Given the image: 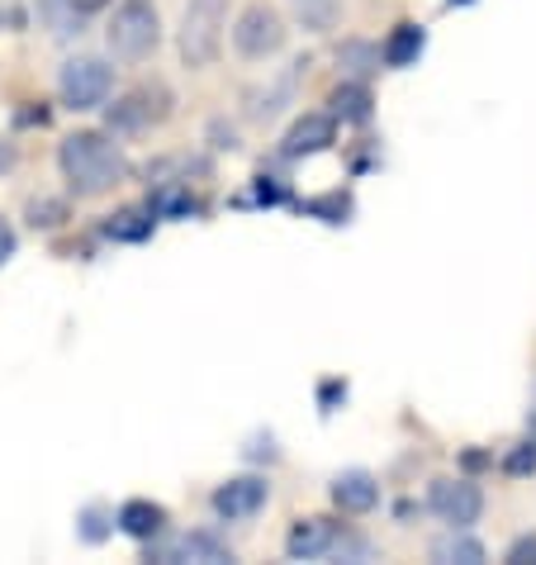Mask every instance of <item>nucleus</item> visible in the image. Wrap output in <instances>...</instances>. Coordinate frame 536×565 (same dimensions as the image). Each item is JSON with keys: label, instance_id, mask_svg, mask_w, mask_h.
I'll list each match as a JSON object with an SVG mask.
<instances>
[{"label": "nucleus", "instance_id": "7ed1b4c3", "mask_svg": "<svg viewBox=\"0 0 536 565\" xmlns=\"http://www.w3.org/2000/svg\"><path fill=\"white\" fill-rule=\"evenodd\" d=\"M109 39V53H115L119 62H143L157 39H162V24H157V10L148 6V0H129V6L115 10V20H109L105 29Z\"/></svg>", "mask_w": 536, "mask_h": 565}, {"label": "nucleus", "instance_id": "9b49d317", "mask_svg": "<svg viewBox=\"0 0 536 565\" xmlns=\"http://www.w3.org/2000/svg\"><path fill=\"white\" fill-rule=\"evenodd\" d=\"M333 504L342 513H371L380 504V484H375V476H366V470H342L333 480Z\"/></svg>", "mask_w": 536, "mask_h": 565}, {"label": "nucleus", "instance_id": "f03ea898", "mask_svg": "<svg viewBox=\"0 0 536 565\" xmlns=\"http://www.w3.org/2000/svg\"><path fill=\"white\" fill-rule=\"evenodd\" d=\"M228 0H191L181 14V57L185 67H210L224 49Z\"/></svg>", "mask_w": 536, "mask_h": 565}, {"label": "nucleus", "instance_id": "dca6fc26", "mask_svg": "<svg viewBox=\"0 0 536 565\" xmlns=\"http://www.w3.org/2000/svg\"><path fill=\"white\" fill-rule=\"evenodd\" d=\"M328 105H333V119H342V124H366L371 119V90L361 82H342Z\"/></svg>", "mask_w": 536, "mask_h": 565}, {"label": "nucleus", "instance_id": "39448f33", "mask_svg": "<svg viewBox=\"0 0 536 565\" xmlns=\"http://www.w3.org/2000/svg\"><path fill=\"white\" fill-rule=\"evenodd\" d=\"M167 115H171V90L167 86H138L109 105L105 124H109V134H143L152 124H162Z\"/></svg>", "mask_w": 536, "mask_h": 565}, {"label": "nucleus", "instance_id": "393cba45", "mask_svg": "<svg viewBox=\"0 0 536 565\" xmlns=\"http://www.w3.org/2000/svg\"><path fill=\"white\" fill-rule=\"evenodd\" d=\"M532 447H536V418H532Z\"/></svg>", "mask_w": 536, "mask_h": 565}, {"label": "nucleus", "instance_id": "6ab92c4d", "mask_svg": "<svg viewBox=\"0 0 536 565\" xmlns=\"http://www.w3.org/2000/svg\"><path fill=\"white\" fill-rule=\"evenodd\" d=\"M294 10H299V20L313 29H328L337 20V0H294Z\"/></svg>", "mask_w": 536, "mask_h": 565}, {"label": "nucleus", "instance_id": "b1692460", "mask_svg": "<svg viewBox=\"0 0 536 565\" xmlns=\"http://www.w3.org/2000/svg\"><path fill=\"white\" fill-rule=\"evenodd\" d=\"M67 6L76 10V14H96V10H105L109 0H67Z\"/></svg>", "mask_w": 536, "mask_h": 565}, {"label": "nucleus", "instance_id": "aec40b11", "mask_svg": "<svg viewBox=\"0 0 536 565\" xmlns=\"http://www.w3.org/2000/svg\"><path fill=\"white\" fill-rule=\"evenodd\" d=\"M62 214H67L62 200H34V205H29V224H34V228H57Z\"/></svg>", "mask_w": 536, "mask_h": 565}, {"label": "nucleus", "instance_id": "4468645a", "mask_svg": "<svg viewBox=\"0 0 536 565\" xmlns=\"http://www.w3.org/2000/svg\"><path fill=\"white\" fill-rule=\"evenodd\" d=\"M422 49H428V34H422L418 24H399L385 39V53L380 57L389 62V67H414V62L422 57Z\"/></svg>", "mask_w": 536, "mask_h": 565}, {"label": "nucleus", "instance_id": "ddd939ff", "mask_svg": "<svg viewBox=\"0 0 536 565\" xmlns=\"http://www.w3.org/2000/svg\"><path fill=\"white\" fill-rule=\"evenodd\" d=\"M119 532H129L138 542H152L167 532V509L152 504V499H129V504L119 509Z\"/></svg>", "mask_w": 536, "mask_h": 565}, {"label": "nucleus", "instance_id": "0eeeda50", "mask_svg": "<svg viewBox=\"0 0 536 565\" xmlns=\"http://www.w3.org/2000/svg\"><path fill=\"white\" fill-rule=\"evenodd\" d=\"M428 504L447 518L451 527H470V523H480V513H484V494H480V484H470V480H437Z\"/></svg>", "mask_w": 536, "mask_h": 565}, {"label": "nucleus", "instance_id": "f3484780", "mask_svg": "<svg viewBox=\"0 0 536 565\" xmlns=\"http://www.w3.org/2000/svg\"><path fill=\"white\" fill-rule=\"evenodd\" d=\"M432 561H447V565H480L484 561V546L475 537H465V527H455L451 537H441L432 546Z\"/></svg>", "mask_w": 536, "mask_h": 565}, {"label": "nucleus", "instance_id": "2eb2a0df", "mask_svg": "<svg viewBox=\"0 0 536 565\" xmlns=\"http://www.w3.org/2000/svg\"><path fill=\"white\" fill-rule=\"evenodd\" d=\"M152 224H157L152 210H119V214L105 218V238H115V243H143V238H152Z\"/></svg>", "mask_w": 536, "mask_h": 565}, {"label": "nucleus", "instance_id": "f257e3e1", "mask_svg": "<svg viewBox=\"0 0 536 565\" xmlns=\"http://www.w3.org/2000/svg\"><path fill=\"white\" fill-rule=\"evenodd\" d=\"M57 167L76 195H105L129 177V157L119 152V143H109V134H96V129L62 138Z\"/></svg>", "mask_w": 536, "mask_h": 565}, {"label": "nucleus", "instance_id": "f8f14e48", "mask_svg": "<svg viewBox=\"0 0 536 565\" xmlns=\"http://www.w3.org/2000/svg\"><path fill=\"white\" fill-rule=\"evenodd\" d=\"M210 561V565H228V546H218L214 537H204V532H191V537H176V542H167V546H148V561Z\"/></svg>", "mask_w": 536, "mask_h": 565}, {"label": "nucleus", "instance_id": "a211bd4d", "mask_svg": "<svg viewBox=\"0 0 536 565\" xmlns=\"http://www.w3.org/2000/svg\"><path fill=\"white\" fill-rule=\"evenodd\" d=\"M148 210L162 214V218H171V214H195L200 205H195V195L185 191V185H162V191L148 200Z\"/></svg>", "mask_w": 536, "mask_h": 565}, {"label": "nucleus", "instance_id": "5701e85b", "mask_svg": "<svg viewBox=\"0 0 536 565\" xmlns=\"http://www.w3.org/2000/svg\"><path fill=\"white\" fill-rule=\"evenodd\" d=\"M10 257H14V228L0 218V266H6Z\"/></svg>", "mask_w": 536, "mask_h": 565}, {"label": "nucleus", "instance_id": "4be33fe9", "mask_svg": "<svg viewBox=\"0 0 536 565\" xmlns=\"http://www.w3.org/2000/svg\"><path fill=\"white\" fill-rule=\"evenodd\" d=\"M508 565H536V537H517L508 546Z\"/></svg>", "mask_w": 536, "mask_h": 565}, {"label": "nucleus", "instance_id": "412c9836", "mask_svg": "<svg viewBox=\"0 0 536 565\" xmlns=\"http://www.w3.org/2000/svg\"><path fill=\"white\" fill-rule=\"evenodd\" d=\"M503 470H508V476H527V470H536V447L527 443V447H517L508 461H503Z\"/></svg>", "mask_w": 536, "mask_h": 565}, {"label": "nucleus", "instance_id": "9d476101", "mask_svg": "<svg viewBox=\"0 0 536 565\" xmlns=\"http://www.w3.org/2000/svg\"><path fill=\"white\" fill-rule=\"evenodd\" d=\"M333 546H337V523H328V518H299L286 537L290 561H313V556L333 552Z\"/></svg>", "mask_w": 536, "mask_h": 565}, {"label": "nucleus", "instance_id": "423d86ee", "mask_svg": "<svg viewBox=\"0 0 536 565\" xmlns=\"http://www.w3.org/2000/svg\"><path fill=\"white\" fill-rule=\"evenodd\" d=\"M280 43H286V20L271 6H251L233 24V49L243 57H271L280 53Z\"/></svg>", "mask_w": 536, "mask_h": 565}, {"label": "nucleus", "instance_id": "20e7f679", "mask_svg": "<svg viewBox=\"0 0 536 565\" xmlns=\"http://www.w3.org/2000/svg\"><path fill=\"white\" fill-rule=\"evenodd\" d=\"M115 90V67L100 57H72L57 76V96L67 109H100Z\"/></svg>", "mask_w": 536, "mask_h": 565}, {"label": "nucleus", "instance_id": "6e6552de", "mask_svg": "<svg viewBox=\"0 0 536 565\" xmlns=\"http://www.w3.org/2000/svg\"><path fill=\"white\" fill-rule=\"evenodd\" d=\"M266 499H271V484L257 480V476H238V480H224L214 490V513L228 518V523H238V518L261 513Z\"/></svg>", "mask_w": 536, "mask_h": 565}, {"label": "nucleus", "instance_id": "1a4fd4ad", "mask_svg": "<svg viewBox=\"0 0 536 565\" xmlns=\"http://www.w3.org/2000/svg\"><path fill=\"white\" fill-rule=\"evenodd\" d=\"M333 143H337V119L333 115H299L290 124L280 152H286V157H313V152H328Z\"/></svg>", "mask_w": 536, "mask_h": 565}]
</instances>
